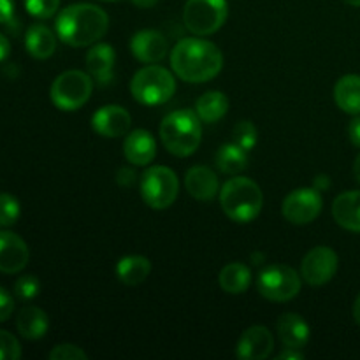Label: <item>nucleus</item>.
Masks as SVG:
<instances>
[{"label": "nucleus", "instance_id": "obj_1", "mask_svg": "<svg viewBox=\"0 0 360 360\" xmlns=\"http://www.w3.org/2000/svg\"><path fill=\"white\" fill-rule=\"evenodd\" d=\"M176 76L186 83H206L224 69V55L213 42L204 39H181L171 51Z\"/></svg>", "mask_w": 360, "mask_h": 360}, {"label": "nucleus", "instance_id": "obj_2", "mask_svg": "<svg viewBox=\"0 0 360 360\" xmlns=\"http://www.w3.org/2000/svg\"><path fill=\"white\" fill-rule=\"evenodd\" d=\"M109 28V16L95 4H72L56 18V35L72 48H84L101 41Z\"/></svg>", "mask_w": 360, "mask_h": 360}, {"label": "nucleus", "instance_id": "obj_3", "mask_svg": "<svg viewBox=\"0 0 360 360\" xmlns=\"http://www.w3.org/2000/svg\"><path fill=\"white\" fill-rule=\"evenodd\" d=\"M160 137L169 153L174 157H190L195 153L202 139L200 118L190 109L169 112L160 125Z\"/></svg>", "mask_w": 360, "mask_h": 360}, {"label": "nucleus", "instance_id": "obj_4", "mask_svg": "<svg viewBox=\"0 0 360 360\" xmlns=\"http://www.w3.org/2000/svg\"><path fill=\"white\" fill-rule=\"evenodd\" d=\"M220 204L232 221L248 224L262 211L264 193L253 179L232 178L220 190Z\"/></svg>", "mask_w": 360, "mask_h": 360}, {"label": "nucleus", "instance_id": "obj_5", "mask_svg": "<svg viewBox=\"0 0 360 360\" xmlns=\"http://www.w3.org/2000/svg\"><path fill=\"white\" fill-rule=\"evenodd\" d=\"M130 91L139 104L160 105L174 95L176 79L167 69L151 63L134 74Z\"/></svg>", "mask_w": 360, "mask_h": 360}, {"label": "nucleus", "instance_id": "obj_6", "mask_svg": "<svg viewBox=\"0 0 360 360\" xmlns=\"http://www.w3.org/2000/svg\"><path fill=\"white\" fill-rule=\"evenodd\" d=\"M94 91V79L83 70H67L51 84V102L62 111H76L83 108Z\"/></svg>", "mask_w": 360, "mask_h": 360}, {"label": "nucleus", "instance_id": "obj_7", "mask_svg": "<svg viewBox=\"0 0 360 360\" xmlns=\"http://www.w3.org/2000/svg\"><path fill=\"white\" fill-rule=\"evenodd\" d=\"M179 181L172 169L153 165L141 176V195L153 210H167L178 197Z\"/></svg>", "mask_w": 360, "mask_h": 360}, {"label": "nucleus", "instance_id": "obj_8", "mask_svg": "<svg viewBox=\"0 0 360 360\" xmlns=\"http://www.w3.org/2000/svg\"><path fill=\"white\" fill-rule=\"evenodd\" d=\"M227 0H186L183 23L193 35H211L227 20Z\"/></svg>", "mask_w": 360, "mask_h": 360}, {"label": "nucleus", "instance_id": "obj_9", "mask_svg": "<svg viewBox=\"0 0 360 360\" xmlns=\"http://www.w3.org/2000/svg\"><path fill=\"white\" fill-rule=\"evenodd\" d=\"M257 288L267 301L287 302L301 292V278L292 267L274 264L260 271Z\"/></svg>", "mask_w": 360, "mask_h": 360}, {"label": "nucleus", "instance_id": "obj_10", "mask_svg": "<svg viewBox=\"0 0 360 360\" xmlns=\"http://www.w3.org/2000/svg\"><path fill=\"white\" fill-rule=\"evenodd\" d=\"M323 199L316 188H297L283 200V217L290 224H311L322 213Z\"/></svg>", "mask_w": 360, "mask_h": 360}, {"label": "nucleus", "instance_id": "obj_11", "mask_svg": "<svg viewBox=\"0 0 360 360\" xmlns=\"http://www.w3.org/2000/svg\"><path fill=\"white\" fill-rule=\"evenodd\" d=\"M338 253L329 246H315L304 255L301 264V276L313 287L329 283L338 273Z\"/></svg>", "mask_w": 360, "mask_h": 360}, {"label": "nucleus", "instance_id": "obj_12", "mask_svg": "<svg viewBox=\"0 0 360 360\" xmlns=\"http://www.w3.org/2000/svg\"><path fill=\"white\" fill-rule=\"evenodd\" d=\"M30 252L23 239L11 231H0V273L16 274L27 267Z\"/></svg>", "mask_w": 360, "mask_h": 360}, {"label": "nucleus", "instance_id": "obj_13", "mask_svg": "<svg viewBox=\"0 0 360 360\" xmlns=\"http://www.w3.org/2000/svg\"><path fill=\"white\" fill-rule=\"evenodd\" d=\"M130 112L122 105H104L91 116V127L102 137H120L125 136L130 129Z\"/></svg>", "mask_w": 360, "mask_h": 360}, {"label": "nucleus", "instance_id": "obj_14", "mask_svg": "<svg viewBox=\"0 0 360 360\" xmlns=\"http://www.w3.org/2000/svg\"><path fill=\"white\" fill-rule=\"evenodd\" d=\"M274 348V338L269 329L253 326L241 334L236 347V355L243 360H262L271 355Z\"/></svg>", "mask_w": 360, "mask_h": 360}, {"label": "nucleus", "instance_id": "obj_15", "mask_svg": "<svg viewBox=\"0 0 360 360\" xmlns=\"http://www.w3.org/2000/svg\"><path fill=\"white\" fill-rule=\"evenodd\" d=\"M130 49L139 62L151 65V63H158L165 58L169 51V42L162 32L141 30L130 41Z\"/></svg>", "mask_w": 360, "mask_h": 360}, {"label": "nucleus", "instance_id": "obj_16", "mask_svg": "<svg viewBox=\"0 0 360 360\" xmlns=\"http://www.w3.org/2000/svg\"><path fill=\"white\" fill-rule=\"evenodd\" d=\"M115 62L116 55L112 46L97 42L86 53V69L91 79L98 84H109L115 77Z\"/></svg>", "mask_w": 360, "mask_h": 360}, {"label": "nucleus", "instance_id": "obj_17", "mask_svg": "<svg viewBox=\"0 0 360 360\" xmlns=\"http://www.w3.org/2000/svg\"><path fill=\"white\" fill-rule=\"evenodd\" d=\"M123 155L134 165H148L157 155V143L148 130H134L125 137Z\"/></svg>", "mask_w": 360, "mask_h": 360}, {"label": "nucleus", "instance_id": "obj_18", "mask_svg": "<svg viewBox=\"0 0 360 360\" xmlns=\"http://www.w3.org/2000/svg\"><path fill=\"white\" fill-rule=\"evenodd\" d=\"M278 336L285 348H294L301 350L309 341V326L301 315L297 313H285L280 316L276 323Z\"/></svg>", "mask_w": 360, "mask_h": 360}, {"label": "nucleus", "instance_id": "obj_19", "mask_svg": "<svg viewBox=\"0 0 360 360\" xmlns=\"http://www.w3.org/2000/svg\"><path fill=\"white\" fill-rule=\"evenodd\" d=\"M333 217L340 227L360 234V190L338 195L333 204Z\"/></svg>", "mask_w": 360, "mask_h": 360}, {"label": "nucleus", "instance_id": "obj_20", "mask_svg": "<svg viewBox=\"0 0 360 360\" xmlns=\"http://www.w3.org/2000/svg\"><path fill=\"white\" fill-rule=\"evenodd\" d=\"M185 186L186 192L197 200H211L220 192L217 174L206 165H195L190 169L185 176Z\"/></svg>", "mask_w": 360, "mask_h": 360}, {"label": "nucleus", "instance_id": "obj_21", "mask_svg": "<svg viewBox=\"0 0 360 360\" xmlns=\"http://www.w3.org/2000/svg\"><path fill=\"white\" fill-rule=\"evenodd\" d=\"M25 48L28 55L37 60H46L55 53L56 37L46 25L34 23L28 27L25 35Z\"/></svg>", "mask_w": 360, "mask_h": 360}, {"label": "nucleus", "instance_id": "obj_22", "mask_svg": "<svg viewBox=\"0 0 360 360\" xmlns=\"http://www.w3.org/2000/svg\"><path fill=\"white\" fill-rule=\"evenodd\" d=\"M16 329L25 340H41L49 329L48 315L37 306H25L16 319Z\"/></svg>", "mask_w": 360, "mask_h": 360}, {"label": "nucleus", "instance_id": "obj_23", "mask_svg": "<svg viewBox=\"0 0 360 360\" xmlns=\"http://www.w3.org/2000/svg\"><path fill=\"white\" fill-rule=\"evenodd\" d=\"M334 101L341 111L348 115H360V76L347 74L334 86Z\"/></svg>", "mask_w": 360, "mask_h": 360}, {"label": "nucleus", "instance_id": "obj_24", "mask_svg": "<svg viewBox=\"0 0 360 360\" xmlns=\"http://www.w3.org/2000/svg\"><path fill=\"white\" fill-rule=\"evenodd\" d=\"M151 273V262L143 255H127L116 266V276L123 285L136 287L143 283Z\"/></svg>", "mask_w": 360, "mask_h": 360}, {"label": "nucleus", "instance_id": "obj_25", "mask_svg": "<svg viewBox=\"0 0 360 360\" xmlns=\"http://www.w3.org/2000/svg\"><path fill=\"white\" fill-rule=\"evenodd\" d=\"M218 283H220L221 290L227 292V294H245L252 283V271L245 264L231 262L220 271Z\"/></svg>", "mask_w": 360, "mask_h": 360}, {"label": "nucleus", "instance_id": "obj_26", "mask_svg": "<svg viewBox=\"0 0 360 360\" xmlns=\"http://www.w3.org/2000/svg\"><path fill=\"white\" fill-rule=\"evenodd\" d=\"M229 98L221 91H207L200 95L195 104V112L204 123H217L227 115Z\"/></svg>", "mask_w": 360, "mask_h": 360}, {"label": "nucleus", "instance_id": "obj_27", "mask_svg": "<svg viewBox=\"0 0 360 360\" xmlns=\"http://www.w3.org/2000/svg\"><path fill=\"white\" fill-rule=\"evenodd\" d=\"M248 151L236 143L224 144L217 153V167L229 176H238L248 165Z\"/></svg>", "mask_w": 360, "mask_h": 360}, {"label": "nucleus", "instance_id": "obj_28", "mask_svg": "<svg viewBox=\"0 0 360 360\" xmlns=\"http://www.w3.org/2000/svg\"><path fill=\"white\" fill-rule=\"evenodd\" d=\"M257 127L253 125L252 122H248V120H243V122H239L238 125L234 127V130H232V139H234V143L238 144V146H241L245 151H250L255 148L257 144Z\"/></svg>", "mask_w": 360, "mask_h": 360}, {"label": "nucleus", "instance_id": "obj_29", "mask_svg": "<svg viewBox=\"0 0 360 360\" xmlns=\"http://www.w3.org/2000/svg\"><path fill=\"white\" fill-rule=\"evenodd\" d=\"M20 202L11 193H0V227H11L20 218Z\"/></svg>", "mask_w": 360, "mask_h": 360}, {"label": "nucleus", "instance_id": "obj_30", "mask_svg": "<svg viewBox=\"0 0 360 360\" xmlns=\"http://www.w3.org/2000/svg\"><path fill=\"white\" fill-rule=\"evenodd\" d=\"M41 292V281L34 276V274H27V276H20L14 283V294L20 297L21 301H30V299L37 297Z\"/></svg>", "mask_w": 360, "mask_h": 360}, {"label": "nucleus", "instance_id": "obj_31", "mask_svg": "<svg viewBox=\"0 0 360 360\" xmlns=\"http://www.w3.org/2000/svg\"><path fill=\"white\" fill-rule=\"evenodd\" d=\"M28 14L39 20H48L55 16V13L60 7V0H25Z\"/></svg>", "mask_w": 360, "mask_h": 360}, {"label": "nucleus", "instance_id": "obj_32", "mask_svg": "<svg viewBox=\"0 0 360 360\" xmlns=\"http://www.w3.org/2000/svg\"><path fill=\"white\" fill-rule=\"evenodd\" d=\"M20 357V341L7 330H0V360H18Z\"/></svg>", "mask_w": 360, "mask_h": 360}, {"label": "nucleus", "instance_id": "obj_33", "mask_svg": "<svg viewBox=\"0 0 360 360\" xmlns=\"http://www.w3.org/2000/svg\"><path fill=\"white\" fill-rule=\"evenodd\" d=\"M51 360H86L88 355L76 345H58L49 352Z\"/></svg>", "mask_w": 360, "mask_h": 360}, {"label": "nucleus", "instance_id": "obj_34", "mask_svg": "<svg viewBox=\"0 0 360 360\" xmlns=\"http://www.w3.org/2000/svg\"><path fill=\"white\" fill-rule=\"evenodd\" d=\"M14 311V299L4 287H0V322H6Z\"/></svg>", "mask_w": 360, "mask_h": 360}, {"label": "nucleus", "instance_id": "obj_35", "mask_svg": "<svg viewBox=\"0 0 360 360\" xmlns=\"http://www.w3.org/2000/svg\"><path fill=\"white\" fill-rule=\"evenodd\" d=\"M0 23L7 27L18 25L16 16H14V2L13 0H0Z\"/></svg>", "mask_w": 360, "mask_h": 360}, {"label": "nucleus", "instance_id": "obj_36", "mask_svg": "<svg viewBox=\"0 0 360 360\" xmlns=\"http://www.w3.org/2000/svg\"><path fill=\"white\" fill-rule=\"evenodd\" d=\"M348 137H350L352 144L360 148V116L357 115L348 125Z\"/></svg>", "mask_w": 360, "mask_h": 360}, {"label": "nucleus", "instance_id": "obj_37", "mask_svg": "<svg viewBox=\"0 0 360 360\" xmlns=\"http://www.w3.org/2000/svg\"><path fill=\"white\" fill-rule=\"evenodd\" d=\"M9 53H11V42L7 41L6 35L0 34V62L7 58V56H9Z\"/></svg>", "mask_w": 360, "mask_h": 360}, {"label": "nucleus", "instance_id": "obj_38", "mask_svg": "<svg viewBox=\"0 0 360 360\" xmlns=\"http://www.w3.org/2000/svg\"><path fill=\"white\" fill-rule=\"evenodd\" d=\"M283 359H292V360H301L304 359V355L301 354V352L294 350V348H287L285 352H281L280 355H278V360H283Z\"/></svg>", "mask_w": 360, "mask_h": 360}, {"label": "nucleus", "instance_id": "obj_39", "mask_svg": "<svg viewBox=\"0 0 360 360\" xmlns=\"http://www.w3.org/2000/svg\"><path fill=\"white\" fill-rule=\"evenodd\" d=\"M313 188H316V190H319V192H323V190H326V188H329V178H327L326 174L316 176L315 186H313Z\"/></svg>", "mask_w": 360, "mask_h": 360}, {"label": "nucleus", "instance_id": "obj_40", "mask_svg": "<svg viewBox=\"0 0 360 360\" xmlns=\"http://www.w3.org/2000/svg\"><path fill=\"white\" fill-rule=\"evenodd\" d=\"M130 2L137 7H143V9H150V7L157 6L158 0H130Z\"/></svg>", "mask_w": 360, "mask_h": 360}, {"label": "nucleus", "instance_id": "obj_41", "mask_svg": "<svg viewBox=\"0 0 360 360\" xmlns=\"http://www.w3.org/2000/svg\"><path fill=\"white\" fill-rule=\"evenodd\" d=\"M354 319L355 322L360 326V294L357 295V299H355V304H354Z\"/></svg>", "mask_w": 360, "mask_h": 360}, {"label": "nucleus", "instance_id": "obj_42", "mask_svg": "<svg viewBox=\"0 0 360 360\" xmlns=\"http://www.w3.org/2000/svg\"><path fill=\"white\" fill-rule=\"evenodd\" d=\"M354 174L355 178H357V181L360 183V155L357 158H355V164H354Z\"/></svg>", "mask_w": 360, "mask_h": 360}, {"label": "nucleus", "instance_id": "obj_43", "mask_svg": "<svg viewBox=\"0 0 360 360\" xmlns=\"http://www.w3.org/2000/svg\"><path fill=\"white\" fill-rule=\"evenodd\" d=\"M347 4H350V6L354 7H360V0H345Z\"/></svg>", "mask_w": 360, "mask_h": 360}, {"label": "nucleus", "instance_id": "obj_44", "mask_svg": "<svg viewBox=\"0 0 360 360\" xmlns=\"http://www.w3.org/2000/svg\"><path fill=\"white\" fill-rule=\"evenodd\" d=\"M105 2H111V0H105Z\"/></svg>", "mask_w": 360, "mask_h": 360}]
</instances>
